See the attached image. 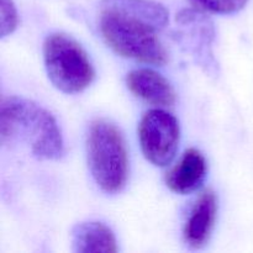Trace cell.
<instances>
[{
  "label": "cell",
  "instance_id": "5b68a950",
  "mask_svg": "<svg viewBox=\"0 0 253 253\" xmlns=\"http://www.w3.org/2000/svg\"><path fill=\"white\" fill-rule=\"evenodd\" d=\"M138 140L146 160L153 166L166 167L177 153L180 140L179 123L163 109L148 110L138 124Z\"/></svg>",
  "mask_w": 253,
  "mask_h": 253
},
{
  "label": "cell",
  "instance_id": "277c9868",
  "mask_svg": "<svg viewBox=\"0 0 253 253\" xmlns=\"http://www.w3.org/2000/svg\"><path fill=\"white\" fill-rule=\"evenodd\" d=\"M43 59L51 83L66 94L85 90L95 78L88 53L68 35H49L43 43Z\"/></svg>",
  "mask_w": 253,
  "mask_h": 253
},
{
  "label": "cell",
  "instance_id": "52a82bcc",
  "mask_svg": "<svg viewBox=\"0 0 253 253\" xmlns=\"http://www.w3.org/2000/svg\"><path fill=\"white\" fill-rule=\"evenodd\" d=\"M126 85L132 94L156 106H170L175 103L172 84L158 72L150 68L131 71L126 77Z\"/></svg>",
  "mask_w": 253,
  "mask_h": 253
},
{
  "label": "cell",
  "instance_id": "6da1fadb",
  "mask_svg": "<svg viewBox=\"0 0 253 253\" xmlns=\"http://www.w3.org/2000/svg\"><path fill=\"white\" fill-rule=\"evenodd\" d=\"M169 21L168 10L155 0H101L99 30L119 56L162 66L168 54L158 32Z\"/></svg>",
  "mask_w": 253,
  "mask_h": 253
},
{
  "label": "cell",
  "instance_id": "8992f818",
  "mask_svg": "<svg viewBox=\"0 0 253 253\" xmlns=\"http://www.w3.org/2000/svg\"><path fill=\"white\" fill-rule=\"evenodd\" d=\"M217 208V198L212 190H205L199 195L183 230L184 241L188 246L200 249L209 241L216 221Z\"/></svg>",
  "mask_w": 253,
  "mask_h": 253
},
{
  "label": "cell",
  "instance_id": "30bf717a",
  "mask_svg": "<svg viewBox=\"0 0 253 253\" xmlns=\"http://www.w3.org/2000/svg\"><path fill=\"white\" fill-rule=\"evenodd\" d=\"M202 11L212 14H234L246 6L249 0H192Z\"/></svg>",
  "mask_w": 253,
  "mask_h": 253
},
{
  "label": "cell",
  "instance_id": "7a4b0ae2",
  "mask_svg": "<svg viewBox=\"0 0 253 253\" xmlns=\"http://www.w3.org/2000/svg\"><path fill=\"white\" fill-rule=\"evenodd\" d=\"M22 140L39 160H57L63 155L61 128L48 110L34 101L5 98L0 108V141L2 145Z\"/></svg>",
  "mask_w": 253,
  "mask_h": 253
},
{
  "label": "cell",
  "instance_id": "8fae6325",
  "mask_svg": "<svg viewBox=\"0 0 253 253\" xmlns=\"http://www.w3.org/2000/svg\"><path fill=\"white\" fill-rule=\"evenodd\" d=\"M19 25V14L12 0H0V36L11 35Z\"/></svg>",
  "mask_w": 253,
  "mask_h": 253
},
{
  "label": "cell",
  "instance_id": "ba28073f",
  "mask_svg": "<svg viewBox=\"0 0 253 253\" xmlns=\"http://www.w3.org/2000/svg\"><path fill=\"white\" fill-rule=\"evenodd\" d=\"M207 170L208 165L204 155L195 148H189L167 173L166 184L177 194H190L202 187L207 177Z\"/></svg>",
  "mask_w": 253,
  "mask_h": 253
},
{
  "label": "cell",
  "instance_id": "3957f363",
  "mask_svg": "<svg viewBox=\"0 0 253 253\" xmlns=\"http://www.w3.org/2000/svg\"><path fill=\"white\" fill-rule=\"evenodd\" d=\"M88 165L96 184L105 193L121 192L128 177V155L123 133L114 124L96 120L86 138Z\"/></svg>",
  "mask_w": 253,
  "mask_h": 253
},
{
  "label": "cell",
  "instance_id": "9c48e42d",
  "mask_svg": "<svg viewBox=\"0 0 253 253\" xmlns=\"http://www.w3.org/2000/svg\"><path fill=\"white\" fill-rule=\"evenodd\" d=\"M73 251L78 253H115L118 242L110 227L99 221L82 222L72 232Z\"/></svg>",
  "mask_w": 253,
  "mask_h": 253
}]
</instances>
